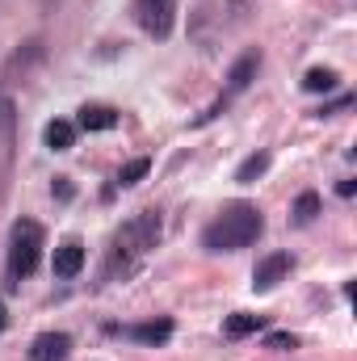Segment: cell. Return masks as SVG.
<instances>
[{"instance_id": "cell-1", "label": "cell", "mask_w": 357, "mask_h": 361, "mask_svg": "<svg viewBox=\"0 0 357 361\" xmlns=\"http://www.w3.org/2000/svg\"><path fill=\"white\" fill-rule=\"evenodd\" d=\"M160 231H164V219L160 210H139L135 219H126L114 240H109V261H105V277H118V269L131 273L135 261H143L156 244H160Z\"/></svg>"}, {"instance_id": "cell-2", "label": "cell", "mask_w": 357, "mask_h": 361, "mask_svg": "<svg viewBox=\"0 0 357 361\" xmlns=\"http://www.w3.org/2000/svg\"><path fill=\"white\" fill-rule=\"evenodd\" d=\"M261 231H265L261 210H257L253 202H231V206H223V214H219L214 223H206L202 248H206V252H240V248L257 244Z\"/></svg>"}, {"instance_id": "cell-3", "label": "cell", "mask_w": 357, "mask_h": 361, "mask_svg": "<svg viewBox=\"0 0 357 361\" xmlns=\"http://www.w3.org/2000/svg\"><path fill=\"white\" fill-rule=\"evenodd\" d=\"M42 261V227L34 219H21L13 223V235H8V273L13 277H30Z\"/></svg>"}, {"instance_id": "cell-4", "label": "cell", "mask_w": 357, "mask_h": 361, "mask_svg": "<svg viewBox=\"0 0 357 361\" xmlns=\"http://www.w3.org/2000/svg\"><path fill=\"white\" fill-rule=\"evenodd\" d=\"M135 21L143 25V34L164 42L177 25V0H135Z\"/></svg>"}, {"instance_id": "cell-5", "label": "cell", "mask_w": 357, "mask_h": 361, "mask_svg": "<svg viewBox=\"0 0 357 361\" xmlns=\"http://www.w3.org/2000/svg\"><path fill=\"white\" fill-rule=\"evenodd\" d=\"M290 269H294V261H290V252H269V257H261L257 261V269H253V290H273L277 281H286L290 277Z\"/></svg>"}, {"instance_id": "cell-6", "label": "cell", "mask_w": 357, "mask_h": 361, "mask_svg": "<svg viewBox=\"0 0 357 361\" xmlns=\"http://www.w3.org/2000/svg\"><path fill=\"white\" fill-rule=\"evenodd\" d=\"M68 353H72V336L68 332H42L30 345V361H63Z\"/></svg>"}, {"instance_id": "cell-7", "label": "cell", "mask_w": 357, "mask_h": 361, "mask_svg": "<svg viewBox=\"0 0 357 361\" xmlns=\"http://www.w3.org/2000/svg\"><path fill=\"white\" fill-rule=\"evenodd\" d=\"M257 72H261V51H244V55L231 63V72H227V97L244 92L253 80H257Z\"/></svg>"}, {"instance_id": "cell-8", "label": "cell", "mask_w": 357, "mask_h": 361, "mask_svg": "<svg viewBox=\"0 0 357 361\" xmlns=\"http://www.w3.org/2000/svg\"><path fill=\"white\" fill-rule=\"evenodd\" d=\"M51 269H55V277H76V273L85 269V244H80V240H63V244L55 248Z\"/></svg>"}, {"instance_id": "cell-9", "label": "cell", "mask_w": 357, "mask_h": 361, "mask_svg": "<svg viewBox=\"0 0 357 361\" xmlns=\"http://www.w3.org/2000/svg\"><path fill=\"white\" fill-rule=\"evenodd\" d=\"M114 332H122V336H131V341H143V345H160V341H169V336H173V319L135 324V328H114Z\"/></svg>"}, {"instance_id": "cell-10", "label": "cell", "mask_w": 357, "mask_h": 361, "mask_svg": "<svg viewBox=\"0 0 357 361\" xmlns=\"http://www.w3.org/2000/svg\"><path fill=\"white\" fill-rule=\"evenodd\" d=\"M80 130H114L118 126V109L114 105H85L80 118H76Z\"/></svg>"}, {"instance_id": "cell-11", "label": "cell", "mask_w": 357, "mask_h": 361, "mask_svg": "<svg viewBox=\"0 0 357 361\" xmlns=\"http://www.w3.org/2000/svg\"><path fill=\"white\" fill-rule=\"evenodd\" d=\"M261 328H265V315H253V311H236V315H227V324H223V332H227L231 341L253 336V332H261Z\"/></svg>"}, {"instance_id": "cell-12", "label": "cell", "mask_w": 357, "mask_h": 361, "mask_svg": "<svg viewBox=\"0 0 357 361\" xmlns=\"http://www.w3.org/2000/svg\"><path fill=\"white\" fill-rule=\"evenodd\" d=\"M42 139H47V147H51V152H68V147L76 143V126H72V122H63V118H55V122H47Z\"/></svg>"}, {"instance_id": "cell-13", "label": "cell", "mask_w": 357, "mask_h": 361, "mask_svg": "<svg viewBox=\"0 0 357 361\" xmlns=\"http://www.w3.org/2000/svg\"><path fill=\"white\" fill-rule=\"evenodd\" d=\"M265 173H269V152H257V156H248V160L236 169V180H240V185H253V180L265 177Z\"/></svg>"}, {"instance_id": "cell-14", "label": "cell", "mask_w": 357, "mask_h": 361, "mask_svg": "<svg viewBox=\"0 0 357 361\" xmlns=\"http://www.w3.org/2000/svg\"><path fill=\"white\" fill-rule=\"evenodd\" d=\"M337 80H341V76H337L332 68H311V72L303 76V89L307 92H332L337 89Z\"/></svg>"}, {"instance_id": "cell-15", "label": "cell", "mask_w": 357, "mask_h": 361, "mask_svg": "<svg viewBox=\"0 0 357 361\" xmlns=\"http://www.w3.org/2000/svg\"><path fill=\"white\" fill-rule=\"evenodd\" d=\"M152 173V160L147 156H139V160H131V164H122V173H118V185L122 189H131V185H139V180Z\"/></svg>"}, {"instance_id": "cell-16", "label": "cell", "mask_w": 357, "mask_h": 361, "mask_svg": "<svg viewBox=\"0 0 357 361\" xmlns=\"http://www.w3.org/2000/svg\"><path fill=\"white\" fill-rule=\"evenodd\" d=\"M320 206H324V202H320V193H311V189H307V193H298V202H294V223H311V219L320 214Z\"/></svg>"}, {"instance_id": "cell-17", "label": "cell", "mask_w": 357, "mask_h": 361, "mask_svg": "<svg viewBox=\"0 0 357 361\" xmlns=\"http://www.w3.org/2000/svg\"><path fill=\"white\" fill-rule=\"evenodd\" d=\"M265 345H269V349H294V345H298V341H294V336H290V332H273V336H269Z\"/></svg>"}, {"instance_id": "cell-18", "label": "cell", "mask_w": 357, "mask_h": 361, "mask_svg": "<svg viewBox=\"0 0 357 361\" xmlns=\"http://www.w3.org/2000/svg\"><path fill=\"white\" fill-rule=\"evenodd\" d=\"M349 105H353V97H341V101L324 105V109H320V118H324V114H341V109H349Z\"/></svg>"}, {"instance_id": "cell-19", "label": "cell", "mask_w": 357, "mask_h": 361, "mask_svg": "<svg viewBox=\"0 0 357 361\" xmlns=\"http://www.w3.org/2000/svg\"><path fill=\"white\" fill-rule=\"evenodd\" d=\"M353 189H357V185H353V180H349V177L341 180V185H337V193H341V197H353Z\"/></svg>"}, {"instance_id": "cell-20", "label": "cell", "mask_w": 357, "mask_h": 361, "mask_svg": "<svg viewBox=\"0 0 357 361\" xmlns=\"http://www.w3.org/2000/svg\"><path fill=\"white\" fill-rule=\"evenodd\" d=\"M55 193H59V197H72V185H68V177H59V185H55Z\"/></svg>"}, {"instance_id": "cell-21", "label": "cell", "mask_w": 357, "mask_h": 361, "mask_svg": "<svg viewBox=\"0 0 357 361\" xmlns=\"http://www.w3.org/2000/svg\"><path fill=\"white\" fill-rule=\"evenodd\" d=\"M4 324H8V315H4V302H0V332H4Z\"/></svg>"}]
</instances>
